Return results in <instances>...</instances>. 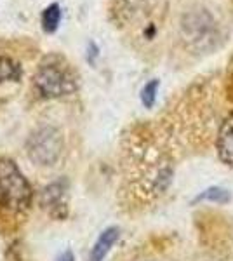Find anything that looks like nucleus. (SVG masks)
<instances>
[{
  "label": "nucleus",
  "mask_w": 233,
  "mask_h": 261,
  "mask_svg": "<svg viewBox=\"0 0 233 261\" xmlns=\"http://www.w3.org/2000/svg\"><path fill=\"white\" fill-rule=\"evenodd\" d=\"M59 21H61V7L59 4H50L42 12V28L45 33H54L59 27Z\"/></svg>",
  "instance_id": "nucleus-10"
},
{
  "label": "nucleus",
  "mask_w": 233,
  "mask_h": 261,
  "mask_svg": "<svg viewBox=\"0 0 233 261\" xmlns=\"http://www.w3.org/2000/svg\"><path fill=\"white\" fill-rule=\"evenodd\" d=\"M63 151V138L58 129L44 125L33 130L27 141V155L33 164L40 167L54 166Z\"/></svg>",
  "instance_id": "nucleus-4"
},
{
  "label": "nucleus",
  "mask_w": 233,
  "mask_h": 261,
  "mask_svg": "<svg viewBox=\"0 0 233 261\" xmlns=\"http://www.w3.org/2000/svg\"><path fill=\"white\" fill-rule=\"evenodd\" d=\"M181 35L186 44L198 53H209L218 47L221 40L218 21L207 9L186 12L181 19Z\"/></svg>",
  "instance_id": "nucleus-3"
},
{
  "label": "nucleus",
  "mask_w": 233,
  "mask_h": 261,
  "mask_svg": "<svg viewBox=\"0 0 233 261\" xmlns=\"http://www.w3.org/2000/svg\"><path fill=\"white\" fill-rule=\"evenodd\" d=\"M231 200V195L226 188H221V187H209L205 188L202 193H198L195 197V204L197 202H214V204H228Z\"/></svg>",
  "instance_id": "nucleus-9"
},
{
  "label": "nucleus",
  "mask_w": 233,
  "mask_h": 261,
  "mask_svg": "<svg viewBox=\"0 0 233 261\" xmlns=\"http://www.w3.org/2000/svg\"><path fill=\"white\" fill-rule=\"evenodd\" d=\"M120 237V230L117 226H108L99 233V237L96 239L94 246L91 247L89 252V261H103L108 256V252L112 251V247L115 246V242Z\"/></svg>",
  "instance_id": "nucleus-6"
},
{
  "label": "nucleus",
  "mask_w": 233,
  "mask_h": 261,
  "mask_svg": "<svg viewBox=\"0 0 233 261\" xmlns=\"http://www.w3.org/2000/svg\"><path fill=\"white\" fill-rule=\"evenodd\" d=\"M99 56V47L96 45V42H89L87 44V61L91 63V65H94L96 58Z\"/></svg>",
  "instance_id": "nucleus-12"
},
{
  "label": "nucleus",
  "mask_w": 233,
  "mask_h": 261,
  "mask_svg": "<svg viewBox=\"0 0 233 261\" xmlns=\"http://www.w3.org/2000/svg\"><path fill=\"white\" fill-rule=\"evenodd\" d=\"M216 146H218L219 159H221L226 166L233 167V113L228 115L221 124Z\"/></svg>",
  "instance_id": "nucleus-7"
},
{
  "label": "nucleus",
  "mask_w": 233,
  "mask_h": 261,
  "mask_svg": "<svg viewBox=\"0 0 233 261\" xmlns=\"http://www.w3.org/2000/svg\"><path fill=\"white\" fill-rule=\"evenodd\" d=\"M56 261H75V256L70 249H66L65 252H61V254L58 256Z\"/></svg>",
  "instance_id": "nucleus-13"
},
{
  "label": "nucleus",
  "mask_w": 233,
  "mask_h": 261,
  "mask_svg": "<svg viewBox=\"0 0 233 261\" xmlns=\"http://www.w3.org/2000/svg\"><path fill=\"white\" fill-rule=\"evenodd\" d=\"M33 192L14 161L0 157V207L14 214L27 213Z\"/></svg>",
  "instance_id": "nucleus-1"
},
{
  "label": "nucleus",
  "mask_w": 233,
  "mask_h": 261,
  "mask_svg": "<svg viewBox=\"0 0 233 261\" xmlns=\"http://www.w3.org/2000/svg\"><path fill=\"white\" fill-rule=\"evenodd\" d=\"M23 77V68L12 58L0 56V86L6 82H19Z\"/></svg>",
  "instance_id": "nucleus-8"
},
{
  "label": "nucleus",
  "mask_w": 233,
  "mask_h": 261,
  "mask_svg": "<svg viewBox=\"0 0 233 261\" xmlns=\"http://www.w3.org/2000/svg\"><path fill=\"white\" fill-rule=\"evenodd\" d=\"M68 183L66 179H56L49 183L44 190L40 192V205L47 209L53 218H65L68 214Z\"/></svg>",
  "instance_id": "nucleus-5"
},
{
  "label": "nucleus",
  "mask_w": 233,
  "mask_h": 261,
  "mask_svg": "<svg viewBox=\"0 0 233 261\" xmlns=\"http://www.w3.org/2000/svg\"><path fill=\"white\" fill-rule=\"evenodd\" d=\"M33 86H35L37 92L42 98L54 99L73 94L77 91L79 84L75 73L63 61V58L50 56L40 63L39 70L33 77Z\"/></svg>",
  "instance_id": "nucleus-2"
},
{
  "label": "nucleus",
  "mask_w": 233,
  "mask_h": 261,
  "mask_svg": "<svg viewBox=\"0 0 233 261\" xmlns=\"http://www.w3.org/2000/svg\"><path fill=\"white\" fill-rule=\"evenodd\" d=\"M159 87H160L159 79H151L150 82L145 84V87L141 89V103L145 108H153L157 94H159Z\"/></svg>",
  "instance_id": "nucleus-11"
}]
</instances>
